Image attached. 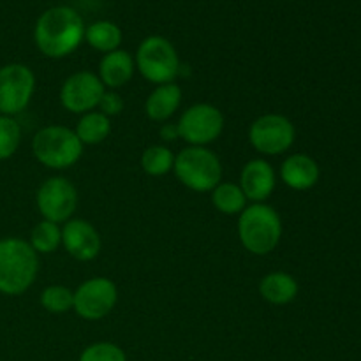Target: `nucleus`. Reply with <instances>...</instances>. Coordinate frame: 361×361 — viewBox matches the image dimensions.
Segmentation results:
<instances>
[{
	"label": "nucleus",
	"instance_id": "3",
	"mask_svg": "<svg viewBox=\"0 0 361 361\" xmlns=\"http://www.w3.org/2000/svg\"><path fill=\"white\" fill-rule=\"evenodd\" d=\"M238 238L243 249L254 256L274 252L282 238V221L279 212L267 203L247 204L238 215Z\"/></svg>",
	"mask_w": 361,
	"mask_h": 361
},
{
	"label": "nucleus",
	"instance_id": "25",
	"mask_svg": "<svg viewBox=\"0 0 361 361\" xmlns=\"http://www.w3.org/2000/svg\"><path fill=\"white\" fill-rule=\"evenodd\" d=\"M21 145V126L14 116L0 115V161H7Z\"/></svg>",
	"mask_w": 361,
	"mask_h": 361
},
{
	"label": "nucleus",
	"instance_id": "2",
	"mask_svg": "<svg viewBox=\"0 0 361 361\" xmlns=\"http://www.w3.org/2000/svg\"><path fill=\"white\" fill-rule=\"evenodd\" d=\"M39 274V254L16 236L0 238V293L20 296L34 286Z\"/></svg>",
	"mask_w": 361,
	"mask_h": 361
},
{
	"label": "nucleus",
	"instance_id": "24",
	"mask_svg": "<svg viewBox=\"0 0 361 361\" xmlns=\"http://www.w3.org/2000/svg\"><path fill=\"white\" fill-rule=\"evenodd\" d=\"M41 305L49 314H66L73 310L74 305V291H71L67 286L53 284L42 289Z\"/></svg>",
	"mask_w": 361,
	"mask_h": 361
},
{
	"label": "nucleus",
	"instance_id": "9",
	"mask_svg": "<svg viewBox=\"0 0 361 361\" xmlns=\"http://www.w3.org/2000/svg\"><path fill=\"white\" fill-rule=\"evenodd\" d=\"M35 92V74L25 63L0 67V115L16 116L28 108Z\"/></svg>",
	"mask_w": 361,
	"mask_h": 361
},
{
	"label": "nucleus",
	"instance_id": "20",
	"mask_svg": "<svg viewBox=\"0 0 361 361\" xmlns=\"http://www.w3.org/2000/svg\"><path fill=\"white\" fill-rule=\"evenodd\" d=\"M78 140L85 145H101L111 134V120L101 111H90L80 116L74 127Z\"/></svg>",
	"mask_w": 361,
	"mask_h": 361
},
{
	"label": "nucleus",
	"instance_id": "10",
	"mask_svg": "<svg viewBox=\"0 0 361 361\" xmlns=\"http://www.w3.org/2000/svg\"><path fill=\"white\" fill-rule=\"evenodd\" d=\"M35 204L44 221L66 224L69 219H73L78 208V190L71 180L63 176H51L37 189Z\"/></svg>",
	"mask_w": 361,
	"mask_h": 361
},
{
	"label": "nucleus",
	"instance_id": "15",
	"mask_svg": "<svg viewBox=\"0 0 361 361\" xmlns=\"http://www.w3.org/2000/svg\"><path fill=\"white\" fill-rule=\"evenodd\" d=\"M321 178V168L307 154H291L281 166V180L293 190H310Z\"/></svg>",
	"mask_w": 361,
	"mask_h": 361
},
{
	"label": "nucleus",
	"instance_id": "4",
	"mask_svg": "<svg viewBox=\"0 0 361 361\" xmlns=\"http://www.w3.org/2000/svg\"><path fill=\"white\" fill-rule=\"evenodd\" d=\"M83 148L76 133L66 126L42 127L32 140V154L35 161L56 171L73 168L83 155Z\"/></svg>",
	"mask_w": 361,
	"mask_h": 361
},
{
	"label": "nucleus",
	"instance_id": "28",
	"mask_svg": "<svg viewBox=\"0 0 361 361\" xmlns=\"http://www.w3.org/2000/svg\"><path fill=\"white\" fill-rule=\"evenodd\" d=\"M161 137L164 141H173L178 137V129H176V126H162L161 129Z\"/></svg>",
	"mask_w": 361,
	"mask_h": 361
},
{
	"label": "nucleus",
	"instance_id": "18",
	"mask_svg": "<svg viewBox=\"0 0 361 361\" xmlns=\"http://www.w3.org/2000/svg\"><path fill=\"white\" fill-rule=\"evenodd\" d=\"M300 286L291 274L271 271L259 282V295L271 305H288L298 296Z\"/></svg>",
	"mask_w": 361,
	"mask_h": 361
},
{
	"label": "nucleus",
	"instance_id": "23",
	"mask_svg": "<svg viewBox=\"0 0 361 361\" xmlns=\"http://www.w3.org/2000/svg\"><path fill=\"white\" fill-rule=\"evenodd\" d=\"M30 247L37 254H51L62 245V228L55 222L42 219L30 233Z\"/></svg>",
	"mask_w": 361,
	"mask_h": 361
},
{
	"label": "nucleus",
	"instance_id": "27",
	"mask_svg": "<svg viewBox=\"0 0 361 361\" xmlns=\"http://www.w3.org/2000/svg\"><path fill=\"white\" fill-rule=\"evenodd\" d=\"M97 108L102 115H106L108 118H111V116H116L122 113L123 99L120 97V94L116 90H106L104 94H102L101 102H99Z\"/></svg>",
	"mask_w": 361,
	"mask_h": 361
},
{
	"label": "nucleus",
	"instance_id": "11",
	"mask_svg": "<svg viewBox=\"0 0 361 361\" xmlns=\"http://www.w3.org/2000/svg\"><path fill=\"white\" fill-rule=\"evenodd\" d=\"M118 302V289L108 277H92L74 291L73 310L85 321L104 319Z\"/></svg>",
	"mask_w": 361,
	"mask_h": 361
},
{
	"label": "nucleus",
	"instance_id": "13",
	"mask_svg": "<svg viewBox=\"0 0 361 361\" xmlns=\"http://www.w3.org/2000/svg\"><path fill=\"white\" fill-rule=\"evenodd\" d=\"M62 245L71 257L87 263L101 252V235L85 219H69L62 228Z\"/></svg>",
	"mask_w": 361,
	"mask_h": 361
},
{
	"label": "nucleus",
	"instance_id": "22",
	"mask_svg": "<svg viewBox=\"0 0 361 361\" xmlns=\"http://www.w3.org/2000/svg\"><path fill=\"white\" fill-rule=\"evenodd\" d=\"M175 154L166 145H152L141 155V168L150 176H164L173 171Z\"/></svg>",
	"mask_w": 361,
	"mask_h": 361
},
{
	"label": "nucleus",
	"instance_id": "14",
	"mask_svg": "<svg viewBox=\"0 0 361 361\" xmlns=\"http://www.w3.org/2000/svg\"><path fill=\"white\" fill-rule=\"evenodd\" d=\"M277 185V173L274 166L264 159H252L247 162L240 173V189L245 194L247 201L267 203Z\"/></svg>",
	"mask_w": 361,
	"mask_h": 361
},
{
	"label": "nucleus",
	"instance_id": "19",
	"mask_svg": "<svg viewBox=\"0 0 361 361\" xmlns=\"http://www.w3.org/2000/svg\"><path fill=\"white\" fill-rule=\"evenodd\" d=\"M85 41L90 48L97 49L101 53H111L115 49H120V44L123 41L122 28L109 20L95 21L85 28Z\"/></svg>",
	"mask_w": 361,
	"mask_h": 361
},
{
	"label": "nucleus",
	"instance_id": "12",
	"mask_svg": "<svg viewBox=\"0 0 361 361\" xmlns=\"http://www.w3.org/2000/svg\"><path fill=\"white\" fill-rule=\"evenodd\" d=\"M106 92L99 76L92 71H80L67 78L60 87V104L73 115L95 111Z\"/></svg>",
	"mask_w": 361,
	"mask_h": 361
},
{
	"label": "nucleus",
	"instance_id": "26",
	"mask_svg": "<svg viewBox=\"0 0 361 361\" xmlns=\"http://www.w3.org/2000/svg\"><path fill=\"white\" fill-rule=\"evenodd\" d=\"M78 361H127L126 353L113 342H95L83 349Z\"/></svg>",
	"mask_w": 361,
	"mask_h": 361
},
{
	"label": "nucleus",
	"instance_id": "5",
	"mask_svg": "<svg viewBox=\"0 0 361 361\" xmlns=\"http://www.w3.org/2000/svg\"><path fill=\"white\" fill-rule=\"evenodd\" d=\"M173 173L187 189L212 192L222 182V162L207 147H187L175 155Z\"/></svg>",
	"mask_w": 361,
	"mask_h": 361
},
{
	"label": "nucleus",
	"instance_id": "1",
	"mask_svg": "<svg viewBox=\"0 0 361 361\" xmlns=\"http://www.w3.org/2000/svg\"><path fill=\"white\" fill-rule=\"evenodd\" d=\"M85 28L83 18L73 7H49L35 21L34 42L48 59H66L85 41Z\"/></svg>",
	"mask_w": 361,
	"mask_h": 361
},
{
	"label": "nucleus",
	"instance_id": "6",
	"mask_svg": "<svg viewBox=\"0 0 361 361\" xmlns=\"http://www.w3.org/2000/svg\"><path fill=\"white\" fill-rule=\"evenodd\" d=\"M136 69L154 85L173 83L180 73V59L176 48L162 35H148L136 49Z\"/></svg>",
	"mask_w": 361,
	"mask_h": 361
},
{
	"label": "nucleus",
	"instance_id": "17",
	"mask_svg": "<svg viewBox=\"0 0 361 361\" xmlns=\"http://www.w3.org/2000/svg\"><path fill=\"white\" fill-rule=\"evenodd\" d=\"M182 104V88L173 83L157 85L145 102V113L154 122H166Z\"/></svg>",
	"mask_w": 361,
	"mask_h": 361
},
{
	"label": "nucleus",
	"instance_id": "8",
	"mask_svg": "<svg viewBox=\"0 0 361 361\" xmlns=\"http://www.w3.org/2000/svg\"><path fill=\"white\" fill-rule=\"evenodd\" d=\"M296 140V129L291 120L279 113L261 115L250 123L249 143L263 155L286 154Z\"/></svg>",
	"mask_w": 361,
	"mask_h": 361
},
{
	"label": "nucleus",
	"instance_id": "16",
	"mask_svg": "<svg viewBox=\"0 0 361 361\" xmlns=\"http://www.w3.org/2000/svg\"><path fill=\"white\" fill-rule=\"evenodd\" d=\"M134 73H136L134 56L126 49H115L102 56L97 76L106 90H118L133 80Z\"/></svg>",
	"mask_w": 361,
	"mask_h": 361
},
{
	"label": "nucleus",
	"instance_id": "7",
	"mask_svg": "<svg viewBox=\"0 0 361 361\" xmlns=\"http://www.w3.org/2000/svg\"><path fill=\"white\" fill-rule=\"evenodd\" d=\"M176 129L178 137L189 143V147H208L221 137L224 130V115L217 106L197 102L182 113Z\"/></svg>",
	"mask_w": 361,
	"mask_h": 361
},
{
	"label": "nucleus",
	"instance_id": "21",
	"mask_svg": "<svg viewBox=\"0 0 361 361\" xmlns=\"http://www.w3.org/2000/svg\"><path fill=\"white\" fill-rule=\"evenodd\" d=\"M212 204L224 215H240L247 208V197L236 183L221 182L212 190Z\"/></svg>",
	"mask_w": 361,
	"mask_h": 361
}]
</instances>
